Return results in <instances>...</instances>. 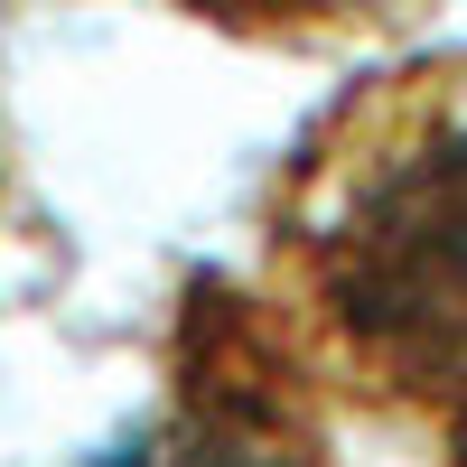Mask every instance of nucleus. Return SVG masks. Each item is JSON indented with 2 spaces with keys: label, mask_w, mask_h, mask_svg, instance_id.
I'll return each mask as SVG.
<instances>
[{
  "label": "nucleus",
  "mask_w": 467,
  "mask_h": 467,
  "mask_svg": "<svg viewBox=\"0 0 467 467\" xmlns=\"http://www.w3.org/2000/svg\"><path fill=\"white\" fill-rule=\"evenodd\" d=\"M187 19H206L224 37H271V47H337V37L402 28L420 0H178Z\"/></svg>",
  "instance_id": "7ed1b4c3"
},
{
  "label": "nucleus",
  "mask_w": 467,
  "mask_h": 467,
  "mask_svg": "<svg viewBox=\"0 0 467 467\" xmlns=\"http://www.w3.org/2000/svg\"><path fill=\"white\" fill-rule=\"evenodd\" d=\"M458 467H467V458H458Z\"/></svg>",
  "instance_id": "20e7f679"
},
{
  "label": "nucleus",
  "mask_w": 467,
  "mask_h": 467,
  "mask_svg": "<svg viewBox=\"0 0 467 467\" xmlns=\"http://www.w3.org/2000/svg\"><path fill=\"white\" fill-rule=\"evenodd\" d=\"M271 327L467 458V57L346 85L271 187Z\"/></svg>",
  "instance_id": "f257e3e1"
},
{
  "label": "nucleus",
  "mask_w": 467,
  "mask_h": 467,
  "mask_svg": "<svg viewBox=\"0 0 467 467\" xmlns=\"http://www.w3.org/2000/svg\"><path fill=\"white\" fill-rule=\"evenodd\" d=\"M94 467H318L308 365L262 318V299L215 290L206 308H187L169 402Z\"/></svg>",
  "instance_id": "f03ea898"
}]
</instances>
